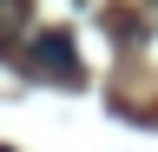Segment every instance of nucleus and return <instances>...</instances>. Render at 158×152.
I'll return each instance as SVG.
<instances>
[{"mask_svg":"<svg viewBox=\"0 0 158 152\" xmlns=\"http://www.w3.org/2000/svg\"><path fill=\"white\" fill-rule=\"evenodd\" d=\"M27 73L59 80V86H79V80H86V66H79V53H73L66 33H33V40H27Z\"/></svg>","mask_w":158,"mask_h":152,"instance_id":"1","label":"nucleus"},{"mask_svg":"<svg viewBox=\"0 0 158 152\" xmlns=\"http://www.w3.org/2000/svg\"><path fill=\"white\" fill-rule=\"evenodd\" d=\"M27 20H33L27 0H0V53H7L13 40H27Z\"/></svg>","mask_w":158,"mask_h":152,"instance_id":"2","label":"nucleus"}]
</instances>
